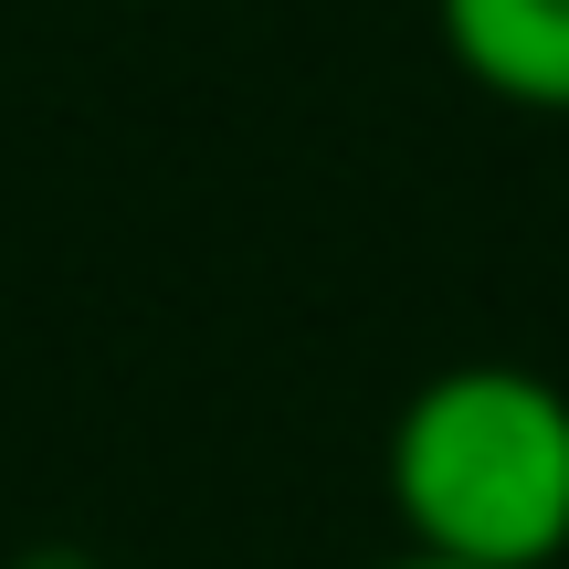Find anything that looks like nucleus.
<instances>
[{
	"label": "nucleus",
	"instance_id": "f257e3e1",
	"mask_svg": "<svg viewBox=\"0 0 569 569\" xmlns=\"http://www.w3.org/2000/svg\"><path fill=\"white\" fill-rule=\"evenodd\" d=\"M411 559L559 569L569 559V390L528 359H453L401 401L380 453Z\"/></svg>",
	"mask_w": 569,
	"mask_h": 569
},
{
	"label": "nucleus",
	"instance_id": "f03ea898",
	"mask_svg": "<svg viewBox=\"0 0 569 569\" xmlns=\"http://www.w3.org/2000/svg\"><path fill=\"white\" fill-rule=\"evenodd\" d=\"M453 74L517 117H569V0H432Z\"/></svg>",
	"mask_w": 569,
	"mask_h": 569
},
{
	"label": "nucleus",
	"instance_id": "7ed1b4c3",
	"mask_svg": "<svg viewBox=\"0 0 569 569\" xmlns=\"http://www.w3.org/2000/svg\"><path fill=\"white\" fill-rule=\"evenodd\" d=\"M380 569H443V559H411V549H401V559H380Z\"/></svg>",
	"mask_w": 569,
	"mask_h": 569
}]
</instances>
